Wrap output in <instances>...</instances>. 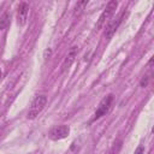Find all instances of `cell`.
I'll list each match as a JSON object with an SVG mask.
<instances>
[{
	"mask_svg": "<svg viewBox=\"0 0 154 154\" xmlns=\"http://www.w3.org/2000/svg\"><path fill=\"white\" fill-rule=\"evenodd\" d=\"M113 99H114L113 94H108L107 96H105V97L100 101V103H99V106H97V108H96V111H95L94 119H99V118L103 117V116L109 111V108H111V106H112V102H113Z\"/></svg>",
	"mask_w": 154,
	"mask_h": 154,
	"instance_id": "3",
	"label": "cell"
},
{
	"mask_svg": "<svg viewBox=\"0 0 154 154\" xmlns=\"http://www.w3.org/2000/svg\"><path fill=\"white\" fill-rule=\"evenodd\" d=\"M77 53H78V48H77L76 46H73V47L70 48V51L67 52L66 58H65V60H64V63H63V65H61V70L67 69V67L75 61V59H76V57H77Z\"/></svg>",
	"mask_w": 154,
	"mask_h": 154,
	"instance_id": "7",
	"label": "cell"
},
{
	"mask_svg": "<svg viewBox=\"0 0 154 154\" xmlns=\"http://www.w3.org/2000/svg\"><path fill=\"white\" fill-rule=\"evenodd\" d=\"M123 17H124V13H122L119 17H117L116 19H113L112 22H109V23L107 24V26H106V29H105V32H103V36H105L107 40H108V38H111V37L113 36V34H114V32H116V30L118 29L119 24L122 23Z\"/></svg>",
	"mask_w": 154,
	"mask_h": 154,
	"instance_id": "6",
	"label": "cell"
},
{
	"mask_svg": "<svg viewBox=\"0 0 154 154\" xmlns=\"http://www.w3.org/2000/svg\"><path fill=\"white\" fill-rule=\"evenodd\" d=\"M28 13H29V5L26 2H20L17 10V24L19 26L25 25L26 19H28Z\"/></svg>",
	"mask_w": 154,
	"mask_h": 154,
	"instance_id": "5",
	"label": "cell"
},
{
	"mask_svg": "<svg viewBox=\"0 0 154 154\" xmlns=\"http://www.w3.org/2000/svg\"><path fill=\"white\" fill-rule=\"evenodd\" d=\"M143 152H144L143 146H140V147H137V149L135 150V154H143Z\"/></svg>",
	"mask_w": 154,
	"mask_h": 154,
	"instance_id": "10",
	"label": "cell"
},
{
	"mask_svg": "<svg viewBox=\"0 0 154 154\" xmlns=\"http://www.w3.org/2000/svg\"><path fill=\"white\" fill-rule=\"evenodd\" d=\"M88 5V0H83V1H78L76 5H75V14H78L85 6Z\"/></svg>",
	"mask_w": 154,
	"mask_h": 154,
	"instance_id": "9",
	"label": "cell"
},
{
	"mask_svg": "<svg viewBox=\"0 0 154 154\" xmlns=\"http://www.w3.org/2000/svg\"><path fill=\"white\" fill-rule=\"evenodd\" d=\"M69 134H70V128L67 125H59V126L53 128L49 131V138L53 141H59V140L67 137Z\"/></svg>",
	"mask_w": 154,
	"mask_h": 154,
	"instance_id": "4",
	"label": "cell"
},
{
	"mask_svg": "<svg viewBox=\"0 0 154 154\" xmlns=\"http://www.w3.org/2000/svg\"><path fill=\"white\" fill-rule=\"evenodd\" d=\"M1 77H2V71L0 70V81H1Z\"/></svg>",
	"mask_w": 154,
	"mask_h": 154,
	"instance_id": "13",
	"label": "cell"
},
{
	"mask_svg": "<svg viewBox=\"0 0 154 154\" xmlns=\"http://www.w3.org/2000/svg\"><path fill=\"white\" fill-rule=\"evenodd\" d=\"M147 83H148V77H147V76H144V77L142 78V81H141V87H146V85H147Z\"/></svg>",
	"mask_w": 154,
	"mask_h": 154,
	"instance_id": "11",
	"label": "cell"
},
{
	"mask_svg": "<svg viewBox=\"0 0 154 154\" xmlns=\"http://www.w3.org/2000/svg\"><path fill=\"white\" fill-rule=\"evenodd\" d=\"M117 6H118V2H117V1H114V0L109 1V2L106 5L105 10L101 12V14H100V17H99V19H97L96 28H102V26H103V24H105V23H106V22L112 17V14L114 13V11H116Z\"/></svg>",
	"mask_w": 154,
	"mask_h": 154,
	"instance_id": "2",
	"label": "cell"
},
{
	"mask_svg": "<svg viewBox=\"0 0 154 154\" xmlns=\"http://www.w3.org/2000/svg\"><path fill=\"white\" fill-rule=\"evenodd\" d=\"M10 22H11V17L7 12H4L1 16H0V30H4L6 29L8 25H10Z\"/></svg>",
	"mask_w": 154,
	"mask_h": 154,
	"instance_id": "8",
	"label": "cell"
},
{
	"mask_svg": "<svg viewBox=\"0 0 154 154\" xmlns=\"http://www.w3.org/2000/svg\"><path fill=\"white\" fill-rule=\"evenodd\" d=\"M152 65H153V58H150V60H149V63H148V66H149V67H150Z\"/></svg>",
	"mask_w": 154,
	"mask_h": 154,
	"instance_id": "12",
	"label": "cell"
},
{
	"mask_svg": "<svg viewBox=\"0 0 154 154\" xmlns=\"http://www.w3.org/2000/svg\"><path fill=\"white\" fill-rule=\"evenodd\" d=\"M46 103H47V97H46L45 95H38V96H36V97L32 100L31 106H30V108H29V111H28V116H26L28 119H34V118H36V117L42 112V109L45 108Z\"/></svg>",
	"mask_w": 154,
	"mask_h": 154,
	"instance_id": "1",
	"label": "cell"
}]
</instances>
